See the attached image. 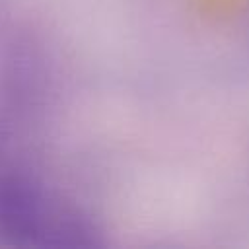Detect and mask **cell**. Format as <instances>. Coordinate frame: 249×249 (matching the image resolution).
Instances as JSON below:
<instances>
[{"label": "cell", "mask_w": 249, "mask_h": 249, "mask_svg": "<svg viewBox=\"0 0 249 249\" xmlns=\"http://www.w3.org/2000/svg\"><path fill=\"white\" fill-rule=\"evenodd\" d=\"M0 233L18 245L91 247L93 228L23 175H0Z\"/></svg>", "instance_id": "1"}]
</instances>
